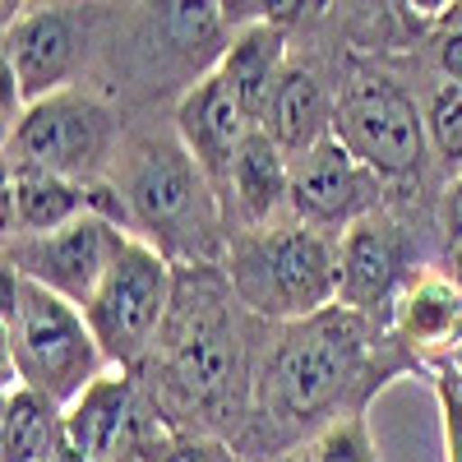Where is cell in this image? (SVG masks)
Masks as SVG:
<instances>
[{
	"label": "cell",
	"instance_id": "cell-8",
	"mask_svg": "<svg viewBox=\"0 0 462 462\" xmlns=\"http://www.w3.org/2000/svg\"><path fill=\"white\" fill-rule=\"evenodd\" d=\"M116 139V116L88 93H56L23 106L5 139L10 171H47L65 180H93Z\"/></svg>",
	"mask_w": 462,
	"mask_h": 462
},
{
	"label": "cell",
	"instance_id": "cell-15",
	"mask_svg": "<svg viewBox=\"0 0 462 462\" xmlns=\"http://www.w3.org/2000/svg\"><path fill=\"white\" fill-rule=\"evenodd\" d=\"M259 130L287 152V162H300L305 152H315L333 134V106H328V93L319 84V74L300 69V65H287Z\"/></svg>",
	"mask_w": 462,
	"mask_h": 462
},
{
	"label": "cell",
	"instance_id": "cell-12",
	"mask_svg": "<svg viewBox=\"0 0 462 462\" xmlns=\"http://www.w3.org/2000/svg\"><path fill=\"white\" fill-rule=\"evenodd\" d=\"M84 56V23L69 10H28L5 32V69L14 74L19 102H47Z\"/></svg>",
	"mask_w": 462,
	"mask_h": 462
},
{
	"label": "cell",
	"instance_id": "cell-7",
	"mask_svg": "<svg viewBox=\"0 0 462 462\" xmlns=\"http://www.w3.org/2000/svg\"><path fill=\"white\" fill-rule=\"evenodd\" d=\"M333 139H342L356 158L383 180L407 176L426 158V111L416 97L379 69H356L333 102Z\"/></svg>",
	"mask_w": 462,
	"mask_h": 462
},
{
	"label": "cell",
	"instance_id": "cell-17",
	"mask_svg": "<svg viewBox=\"0 0 462 462\" xmlns=\"http://www.w3.org/2000/svg\"><path fill=\"white\" fill-rule=\"evenodd\" d=\"M393 337L416 352H453L462 346V287L448 273L411 278L393 300Z\"/></svg>",
	"mask_w": 462,
	"mask_h": 462
},
{
	"label": "cell",
	"instance_id": "cell-20",
	"mask_svg": "<svg viewBox=\"0 0 462 462\" xmlns=\"http://www.w3.org/2000/svg\"><path fill=\"white\" fill-rule=\"evenodd\" d=\"M0 453H5V462H56L65 453V407H56L28 383L5 389Z\"/></svg>",
	"mask_w": 462,
	"mask_h": 462
},
{
	"label": "cell",
	"instance_id": "cell-2",
	"mask_svg": "<svg viewBox=\"0 0 462 462\" xmlns=\"http://www.w3.org/2000/svg\"><path fill=\"white\" fill-rule=\"evenodd\" d=\"M158 346L167 365V389L189 411L208 420H236L245 398V356L236 319L226 310V291L208 273H195L185 287L176 282V300Z\"/></svg>",
	"mask_w": 462,
	"mask_h": 462
},
{
	"label": "cell",
	"instance_id": "cell-14",
	"mask_svg": "<svg viewBox=\"0 0 462 462\" xmlns=\"http://www.w3.org/2000/svg\"><path fill=\"white\" fill-rule=\"evenodd\" d=\"M134 430V389L125 374H97L65 407V448L84 462H116Z\"/></svg>",
	"mask_w": 462,
	"mask_h": 462
},
{
	"label": "cell",
	"instance_id": "cell-21",
	"mask_svg": "<svg viewBox=\"0 0 462 462\" xmlns=\"http://www.w3.org/2000/svg\"><path fill=\"white\" fill-rule=\"evenodd\" d=\"M310 448L319 453V462H379V448H374V435H370V420H365L361 411L333 416L328 426L315 435Z\"/></svg>",
	"mask_w": 462,
	"mask_h": 462
},
{
	"label": "cell",
	"instance_id": "cell-26",
	"mask_svg": "<svg viewBox=\"0 0 462 462\" xmlns=\"http://www.w3.org/2000/svg\"><path fill=\"white\" fill-rule=\"evenodd\" d=\"M439 69L448 74L453 88H462V32H444V42H439Z\"/></svg>",
	"mask_w": 462,
	"mask_h": 462
},
{
	"label": "cell",
	"instance_id": "cell-30",
	"mask_svg": "<svg viewBox=\"0 0 462 462\" xmlns=\"http://www.w3.org/2000/svg\"><path fill=\"white\" fill-rule=\"evenodd\" d=\"M231 462H241V457H231Z\"/></svg>",
	"mask_w": 462,
	"mask_h": 462
},
{
	"label": "cell",
	"instance_id": "cell-29",
	"mask_svg": "<svg viewBox=\"0 0 462 462\" xmlns=\"http://www.w3.org/2000/svg\"><path fill=\"white\" fill-rule=\"evenodd\" d=\"M453 365H457V370H462V346H457V356H453Z\"/></svg>",
	"mask_w": 462,
	"mask_h": 462
},
{
	"label": "cell",
	"instance_id": "cell-25",
	"mask_svg": "<svg viewBox=\"0 0 462 462\" xmlns=\"http://www.w3.org/2000/svg\"><path fill=\"white\" fill-rule=\"evenodd\" d=\"M444 231H448L453 245H462V171H457L453 185L444 189Z\"/></svg>",
	"mask_w": 462,
	"mask_h": 462
},
{
	"label": "cell",
	"instance_id": "cell-4",
	"mask_svg": "<svg viewBox=\"0 0 462 462\" xmlns=\"http://www.w3.org/2000/svg\"><path fill=\"white\" fill-rule=\"evenodd\" d=\"M121 195L139 241L167 259L204 263L217 250V189L180 139H143L130 148Z\"/></svg>",
	"mask_w": 462,
	"mask_h": 462
},
{
	"label": "cell",
	"instance_id": "cell-27",
	"mask_svg": "<svg viewBox=\"0 0 462 462\" xmlns=\"http://www.w3.org/2000/svg\"><path fill=\"white\" fill-rule=\"evenodd\" d=\"M448 278L462 287V245H453V254H448Z\"/></svg>",
	"mask_w": 462,
	"mask_h": 462
},
{
	"label": "cell",
	"instance_id": "cell-18",
	"mask_svg": "<svg viewBox=\"0 0 462 462\" xmlns=\"http://www.w3.org/2000/svg\"><path fill=\"white\" fill-rule=\"evenodd\" d=\"M282 47H287L282 28L263 19V23H250V28H241L236 37H231V47L217 65V74L231 84V93L241 97V106H245V116L254 125H263V111H268V102H273V88L287 74Z\"/></svg>",
	"mask_w": 462,
	"mask_h": 462
},
{
	"label": "cell",
	"instance_id": "cell-16",
	"mask_svg": "<svg viewBox=\"0 0 462 462\" xmlns=\"http://www.w3.org/2000/svg\"><path fill=\"white\" fill-rule=\"evenodd\" d=\"M88 213V180H65L47 171L5 176V241L51 236Z\"/></svg>",
	"mask_w": 462,
	"mask_h": 462
},
{
	"label": "cell",
	"instance_id": "cell-10",
	"mask_svg": "<svg viewBox=\"0 0 462 462\" xmlns=\"http://www.w3.org/2000/svg\"><path fill=\"white\" fill-rule=\"evenodd\" d=\"M291 213L315 231L356 226L379 213V176L328 134L315 152L291 162Z\"/></svg>",
	"mask_w": 462,
	"mask_h": 462
},
{
	"label": "cell",
	"instance_id": "cell-23",
	"mask_svg": "<svg viewBox=\"0 0 462 462\" xmlns=\"http://www.w3.org/2000/svg\"><path fill=\"white\" fill-rule=\"evenodd\" d=\"M435 398H439V416H444L448 462H462V370L453 361L435 370Z\"/></svg>",
	"mask_w": 462,
	"mask_h": 462
},
{
	"label": "cell",
	"instance_id": "cell-11",
	"mask_svg": "<svg viewBox=\"0 0 462 462\" xmlns=\"http://www.w3.org/2000/svg\"><path fill=\"white\" fill-rule=\"evenodd\" d=\"M416 268V241L411 231L393 217H365L356 226H346V236L337 245V305L346 310H374V305L398 300L402 282Z\"/></svg>",
	"mask_w": 462,
	"mask_h": 462
},
{
	"label": "cell",
	"instance_id": "cell-9",
	"mask_svg": "<svg viewBox=\"0 0 462 462\" xmlns=\"http://www.w3.org/2000/svg\"><path fill=\"white\" fill-rule=\"evenodd\" d=\"M130 231L111 226L97 213H84L79 222H69L51 236H28V241H10L5 245V263L19 268V273L37 287H47L56 296H65L69 305L93 300L97 282L106 278V268L116 259V250L125 245Z\"/></svg>",
	"mask_w": 462,
	"mask_h": 462
},
{
	"label": "cell",
	"instance_id": "cell-24",
	"mask_svg": "<svg viewBox=\"0 0 462 462\" xmlns=\"http://www.w3.org/2000/svg\"><path fill=\"white\" fill-rule=\"evenodd\" d=\"M162 462H231V453L204 439H171L162 448Z\"/></svg>",
	"mask_w": 462,
	"mask_h": 462
},
{
	"label": "cell",
	"instance_id": "cell-28",
	"mask_svg": "<svg viewBox=\"0 0 462 462\" xmlns=\"http://www.w3.org/2000/svg\"><path fill=\"white\" fill-rule=\"evenodd\" d=\"M56 462H84V457H74V453H69V448H65V453H60V457H56Z\"/></svg>",
	"mask_w": 462,
	"mask_h": 462
},
{
	"label": "cell",
	"instance_id": "cell-5",
	"mask_svg": "<svg viewBox=\"0 0 462 462\" xmlns=\"http://www.w3.org/2000/svg\"><path fill=\"white\" fill-rule=\"evenodd\" d=\"M5 342H10L5 389L28 383V389L51 398L56 407H69L97 374H106L102 370L106 356L84 310L28 278L19 291V310L5 319Z\"/></svg>",
	"mask_w": 462,
	"mask_h": 462
},
{
	"label": "cell",
	"instance_id": "cell-22",
	"mask_svg": "<svg viewBox=\"0 0 462 462\" xmlns=\"http://www.w3.org/2000/svg\"><path fill=\"white\" fill-rule=\"evenodd\" d=\"M426 139L448 167H462V88L444 84L426 106Z\"/></svg>",
	"mask_w": 462,
	"mask_h": 462
},
{
	"label": "cell",
	"instance_id": "cell-6",
	"mask_svg": "<svg viewBox=\"0 0 462 462\" xmlns=\"http://www.w3.org/2000/svg\"><path fill=\"white\" fill-rule=\"evenodd\" d=\"M171 300H176L171 259L139 236H125L93 300L84 305V319L111 365H134L162 337Z\"/></svg>",
	"mask_w": 462,
	"mask_h": 462
},
{
	"label": "cell",
	"instance_id": "cell-3",
	"mask_svg": "<svg viewBox=\"0 0 462 462\" xmlns=\"http://www.w3.org/2000/svg\"><path fill=\"white\" fill-rule=\"evenodd\" d=\"M226 282L245 310L278 324H300L337 305V250L324 241V231L305 222L259 226L231 241Z\"/></svg>",
	"mask_w": 462,
	"mask_h": 462
},
{
	"label": "cell",
	"instance_id": "cell-1",
	"mask_svg": "<svg viewBox=\"0 0 462 462\" xmlns=\"http://www.w3.org/2000/svg\"><path fill=\"white\" fill-rule=\"evenodd\" d=\"M370 365V333L365 315L328 305L324 315L287 324L273 352L263 361L259 393L263 407L287 426L319 420L324 411H337L346 393L356 389V379Z\"/></svg>",
	"mask_w": 462,
	"mask_h": 462
},
{
	"label": "cell",
	"instance_id": "cell-13",
	"mask_svg": "<svg viewBox=\"0 0 462 462\" xmlns=\"http://www.w3.org/2000/svg\"><path fill=\"white\" fill-rule=\"evenodd\" d=\"M254 121L245 116L241 97L231 93V84L222 74H204L176 106V134L185 143V152L204 167V176L213 180V189L231 185V162H236L241 143L250 139ZM222 199V195H217Z\"/></svg>",
	"mask_w": 462,
	"mask_h": 462
},
{
	"label": "cell",
	"instance_id": "cell-19",
	"mask_svg": "<svg viewBox=\"0 0 462 462\" xmlns=\"http://www.w3.org/2000/svg\"><path fill=\"white\" fill-rule=\"evenodd\" d=\"M226 195L236 199L241 217L259 231L282 204H291V162L287 152L268 139L259 125L250 130V139L241 143L236 162H231V185Z\"/></svg>",
	"mask_w": 462,
	"mask_h": 462
}]
</instances>
